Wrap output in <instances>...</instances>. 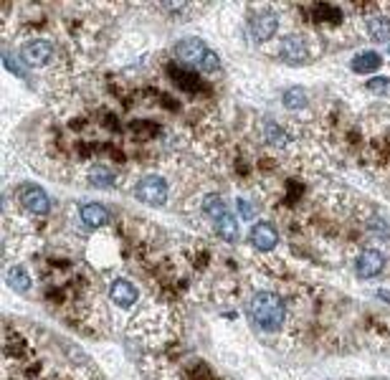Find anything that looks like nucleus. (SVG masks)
I'll use <instances>...</instances> for the list:
<instances>
[{
  "label": "nucleus",
  "mask_w": 390,
  "mask_h": 380,
  "mask_svg": "<svg viewBox=\"0 0 390 380\" xmlns=\"http://www.w3.org/2000/svg\"><path fill=\"white\" fill-rule=\"evenodd\" d=\"M249 314L261 330H279L284 317H287V307L284 299L274 292H256L249 302Z\"/></svg>",
  "instance_id": "1"
},
{
  "label": "nucleus",
  "mask_w": 390,
  "mask_h": 380,
  "mask_svg": "<svg viewBox=\"0 0 390 380\" xmlns=\"http://www.w3.org/2000/svg\"><path fill=\"white\" fill-rule=\"evenodd\" d=\"M134 195L147 206H163L167 201V183L160 175H145L134 188Z\"/></svg>",
  "instance_id": "2"
},
{
  "label": "nucleus",
  "mask_w": 390,
  "mask_h": 380,
  "mask_svg": "<svg viewBox=\"0 0 390 380\" xmlns=\"http://www.w3.org/2000/svg\"><path fill=\"white\" fill-rule=\"evenodd\" d=\"M385 269V257H382L378 248H365L355 261V272L360 279H373Z\"/></svg>",
  "instance_id": "3"
},
{
  "label": "nucleus",
  "mask_w": 390,
  "mask_h": 380,
  "mask_svg": "<svg viewBox=\"0 0 390 380\" xmlns=\"http://www.w3.org/2000/svg\"><path fill=\"white\" fill-rule=\"evenodd\" d=\"M175 56H178L180 61L190 63V66H203L208 48H205V43L201 39H185L175 46Z\"/></svg>",
  "instance_id": "4"
},
{
  "label": "nucleus",
  "mask_w": 390,
  "mask_h": 380,
  "mask_svg": "<svg viewBox=\"0 0 390 380\" xmlns=\"http://www.w3.org/2000/svg\"><path fill=\"white\" fill-rule=\"evenodd\" d=\"M54 56V46L48 41H28L23 48H21V59H23L28 66H46Z\"/></svg>",
  "instance_id": "5"
},
{
  "label": "nucleus",
  "mask_w": 390,
  "mask_h": 380,
  "mask_svg": "<svg viewBox=\"0 0 390 380\" xmlns=\"http://www.w3.org/2000/svg\"><path fill=\"white\" fill-rule=\"evenodd\" d=\"M21 203H23V208H28L31 213H36V216H46L48 208H51L46 190L39 188V186L21 188Z\"/></svg>",
  "instance_id": "6"
},
{
  "label": "nucleus",
  "mask_w": 390,
  "mask_h": 380,
  "mask_svg": "<svg viewBox=\"0 0 390 380\" xmlns=\"http://www.w3.org/2000/svg\"><path fill=\"white\" fill-rule=\"evenodd\" d=\"M251 243L258 251H271L279 243V231L271 223H256L251 228Z\"/></svg>",
  "instance_id": "7"
},
{
  "label": "nucleus",
  "mask_w": 390,
  "mask_h": 380,
  "mask_svg": "<svg viewBox=\"0 0 390 380\" xmlns=\"http://www.w3.org/2000/svg\"><path fill=\"white\" fill-rule=\"evenodd\" d=\"M281 56L287 63H305L309 51H307V43L302 36H287L281 41Z\"/></svg>",
  "instance_id": "8"
},
{
  "label": "nucleus",
  "mask_w": 390,
  "mask_h": 380,
  "mask_svg": "<svg viewBox=\"0 0 390 380\" xmlns=\"http://www.w3.org/2000/svg\"><path fill=\"white\" fill-rule=\"evenodd\" d=\"M110 297H112V302L117 304V307H125V310H130V307L137 302V287H134L132 281L117 279L114 284H112Z\"/></svg>",
  "instance_id": "9"
},
{
  "label": "nucleus",
  "mask_w": 390,
  "mask_h": 380,
  "mask_svg": "<svg viewBox=\"0 0 390 380\" xmlns=\"http://www.w3.org/2000/svg\"><path fill=\"white\" fill-rule=\"evenodd\" d=\"M276 26H279V18L274 16V13H261V16L254 18L251 33H254V39L256 41H266L276 33Z\"/></svg>",
  "instance_id": "10"
},
{
  "label": "nucleus",
  "mask_w": 390,
  "mask_h": 380,
  "mask_svg": "<svg viewBox=\"0 0 390 380\" xmlns=\"http://www.w3.org/2000/svg\"><path fill=\"white\" fill-rule=\"evenodd\" d=\"M81 221L89 228H102L104 223H110V213L99 203H86V206H81Z\"/></svg>",
  "instance_id": "11"
},
{
  "label": "nucleus",
  "mask_w": 390,
  "mask_h": 380,
  "mask_svg": "<svg viewBox=\"0 0 390 380\" xmlns=\"http://www.w3.org/2000/svg\"><path fill=\"white\" fill-rule=\"evenodd\" d=\"M213 228H216V233H218L223 241H228V243H234V241L238 239V221H236L231 213H223L220 218H216V221H213Z\"/></svg>",
  "instance_id": "12"
},
{
  "label": "nucleus",
  "mask_w": 390,
  "mask_h": 380,
  "mask_svg": "<svg viewBox=\"0 0 390 380\" xmlns=\"http://www.w3.org/2000/svg\"><path fill=\"white\" fill-rule=\"evenodd\" d=\"M380 63H382L380 54H375V51H362V54H358L355 59H352L350 66L355 74H373Z\"/></svg>",
  "instance_id": "13"
},
{
  "label": "nucleus",
  "mask_w": 390,
  "mask_h": 380,
  "mask_svg": "<svg viewBox=\"0 0 390 380\" xmlns=\"http://www.w3.org/2000/svg\"><path fill=\"white\" fill-rule=\"evenodd\" d=\"M6 279H8V284L16 292H21V294H25L28 289H31V277H28V272H25L23 266H10L8 274H6Z\"/></svg>",
  "instance_id": "14"
},
{
  "label": "nucleus",
  "mask_w": 390,
  "mask_h": 380,
  "mask_svg": "<svg viewBox=\"0 0 390 380\" xmlns=\"http://www.w3.org/2000/svg\"><path fill=\"white\" fill-rule=\"evenodd\" d=\"M367 31H370V39L375 43H388L390 41V23L385 18H373L370 26H367Z\"/></svg>",
  "instance_id": "15"
},
{
  "label": "nucleus",
  "mask_w": 390,
  "mask_h": 380,
  "mask_svg": "<svg viewBox=\"0 0 390 380\" xmlns=\"http://www.w3.org/2000/svg\"><path fill=\"white\" fill-rule=\"evenodd\" d=\"M307 92L302 89V86H294V89H287L284 92V107L287 109H302L307 107Z\"/></svg>",
  "instance_id": "16"
},
{
  "label": "nucleus",
  "mask_w": 390,
  "mask_h": 380,
  "mask_svg": "<svg viewBox=\"0 0 390 380\" xmlns=\"http://www.w3.org/2000/svg\"><path fill=\"white\" fill-rule=\"evenodd\" d=\"M203 213H205V216H211L213 221H216V218H220L223 213H228L226 203L220 201L218 195H208V198L203 201Z\"/></svg>",
  "instance_id": "17"
},
{
  "label": "nucleus",
  "mask_w": 390,
  "mask_h": 380,
  "mask_svg": "<svg viewBox=\"0 0 390 380\" xmlns=\"http://www.w3.org/2000/svg\"><path fill=\"white\" fill-rule=\"evenodd\" d=\"M89 183L96 188H110L112 172L107 170V168H92V170H89Z\"/></svg>",
  "instance_id": "18"
},
{
  "label": "nucleus",
  "mask_w": 390,
  "mask_h": 380,
  "mask_svg": "<svg viewBox=\"0 0 390 380\" xmlns=\"http://www.w3.org/2000/svg\"><path fill=\"white\" fill-rule=\"evenodd\" d=\"M367 89L373 94H378V97H390V79L385 77H375L367 81Z\"/></svg>",
  "instance_id": "19"
},
{
  "label": "nucleus",
  "mask_w": 390,
  "mask_h": 380,
  "mask_svg": "<svg viewBox=\"0 0 390 380\" xmlns=\"http://www.w3.org/2000/svg\"><path fill=\"white\" fill-rule=\"evenodd\" d=\"M264 132H266V142H271V145H279V148H281V145H287V134L279 130V124L269 122V124H266Z\"/></svg>",
  "instance_id": "20"
},
{
  "label": "nucleus",
  "mask_w": 390,
  "mask_h": 380,
  "mask_svg": "<svg viewBox=\"0 0 390 380\" xmlns=\"http://www.w3.org/2000/svg\"><path fill=\"white\" fill-rule=\"evenodd\" d=\"M3 63H6V69H10L16 77H23V69L18 66V61H16V56H10V54H3Z\"/></svg>",
  "instance_id": "21"
},
{
  "label": "nucleus",
  "mask_w": 390,
  "mask_h": 380,
  "mask_svg": "<svg viewBox=\"0 0 390 380\" xmlns=\"http://www.w3.org/2000/svg\"><path fill=\"white\" fill-rule=\"evenodd\" d=\"M203 71H218L220 69V61H218V56L213 54V51H208V56H205V61L203 66H201Z\"/></svg>",
  "instance_id": "22"
},
{
  "label": "nucleus",
  "mask_w": 390,
  "mask_h": 380,
  "mask_svg": "<svg viewBox=\"0 0 390 380\" xmlns=\"http://www.w3.org/2000/svg\"><path fill=\"white\" fill-rule=\"evenodd\" d=\"M238 210H241V216H243V218H251L254 213H256V208H254V206H251V203L246 201V198H238Z\"/></svg>",
  "instance_id": "23"
}]
</instances>
